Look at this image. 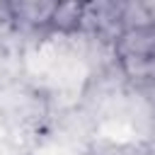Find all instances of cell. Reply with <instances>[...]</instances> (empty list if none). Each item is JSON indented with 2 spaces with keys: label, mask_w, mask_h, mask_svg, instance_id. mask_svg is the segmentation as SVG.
Returning <instances> with one entry per match:
<instances>
[{
  "label": "cell",
  "mask_w": 155,
  "mask_h": 155,
  "mask_svg": "<svg viewBox=\"0 0 155 155\" xmlns=\"http://www.w3.org/2000/svg\"><path fill=\"white\" fill-rule=\"evenodd\" d=\"M5 5H7L10 22L27 29L51 27V19L56 12V2H46V0H19V2H5Z\"/></svg>",
  "instance_id": "6da1fadb"
},
{
  "label": "cell",
  "mask_w": 155,
  "mask_h": 155,
  "mask_svg": "<svg viewBox=\"0 0 155 155\" xmlns=\"http://www.w3.org/2000/svg\"><path fill=\"white\" fill-rule=\"evenodd\" d=\"M82 7L80 2H56V12L51 19L53 29L61 31H73V29H82Z\"/></svg>",
  "instance_id": "7a4b0ae2"
},
{
  "label": "cell",
  "mask_w": 155,
  "mask_h": 155,
  "mask_svg": "<svg viewBox=\"0 0 155 155\" xmlns=\"http://www.w3.org/2000/svg\"><path fill=\"white\" fill-rule=\"evenodd\" d=\"M5 19H10V17H7V5H0V24H2Z\"/></svg>",
  "instance_id": "3957f363"
}]
</instances>
